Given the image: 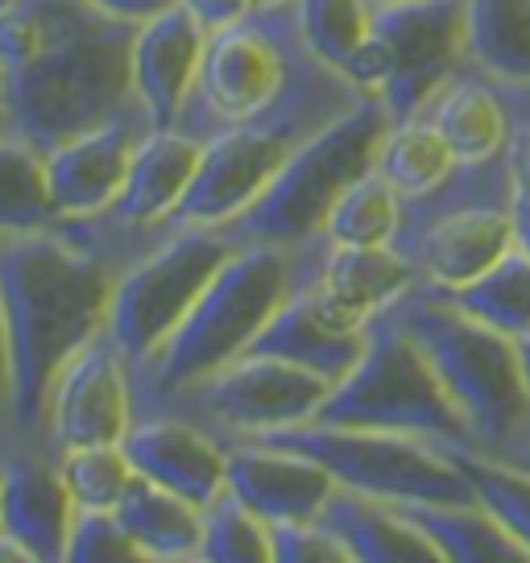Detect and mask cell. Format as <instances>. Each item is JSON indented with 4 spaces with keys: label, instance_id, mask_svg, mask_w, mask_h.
<instances>
[{
    "label": "cell",
    "instance_id": "1",
    "mask_svg": "<svg viewBox=\"0 0 530 563\" xmlns=\"http://www.w3.org/2000/svg\"><path fill=\"white\" fill-rule=\"evenodd\" d=\"M137 21L91 0H9L0 9V117L13 137L51 154L121 117L133 96Z\"/></svg>",
    "mask_w": 530,
    "mask_h": 563
},
{
    "label": "cell",
    "instance_id": "2",
    "mask_svg": "<svg viewBox=\"0 0 530 563\" xmlns=\"http://www.w3.org/2000/svg\"><path fill=\"white\" fill-rule=\"evenodd\" d=\"M124 265L63 224L0 241V311L13 356V415L21 440L46 443L54 377L108 328Z\"/></svg>",
    "mask_w": 530,
    "mask_h": 563
},
{
    "label": "cell",
    "instance_id": "3",
    "mask_svg": "<svg viewBox=\"0 0 530 563\" xmlns=\"http://www.w3.org/2000/svg\"><path fill=\"white\" fill-rule=\"evenodd\" d=\"M328 241L286 249V245H236L229 262L216 269L203 286L187 319L162 344L142 373H133V402L137 415L158 410L175 394L191 389L195 382L212 377L236 361L257 340L269 316L295 299L307 282L316 278Z\"/></svg>",
    "mask_w": 530,
    "mask_h": 563
},
{
    "label": "cell",
    "instance_id": "4",
    "mask_svg": "<svg viewBox=\"0 0 530 563\" xmlns=\"http://www.w3.org/2000/svg\"><path fill=\"white\" fill-rule=\"evenodd\" d=\"M389 316L423 349L443 394L473 435V452L506 456L530 435V389L518 340L460 311L431 286H415Z\"/></svg>",
    "mask_w": 530,
    "mask_h": 563
},
{
    "label": "cell",
    "instance_id": "5",
    "mask_svg": "<svg viewBox=\"0 0 530 563\" xmlns=\"http://www.w3.org/2000/svg\"><path fill=\"white\" fill-rule=\"evenodd\" d=\"M365 96L369 91L356 88L349 75H340L311 54L295 75L290 91L269 112L203 141V158H199L191 191L183 195L170 224L175 229H183V224L224 229L265 191V183L278 175V166L302 141L319 133L323 124H332L336 117H344Z\"/></svg>",
    "mask_w": 530,
    "mask_h": 563
},
{
    "label": "cell",
    "instance_id": "6",
    "mask_svg": "<svg viewBox=\"0 0 530 563\" xmlns=\"http://www.w3.org/2000/svg\"><path fill=\"white\" fill-rule=\"evenodd\" d=\"M394 117L377 96H365L344 117L323 124L278 166L265 191L236 220L224 224L232 245H286L299 249L323 241L328 216L336 211L344 191L365 178L382 158Z\"/></svg>",
    "mask_w": 530,
    "mask_h": 563
},
{
    "label": "cell",
    "instance_id": "7",
    "mask_svg": "<svg viewBox=\"0 0 530 563\" xmlns=\"http://www.w3.org/2000/svg\"><path fill=\"white\" fill-rule=\"evenodd\" d=\"M307 58L311 51L299 34L295 4H253L245 18L208 34L175 129L195 141H212L224 129L262 117L290 91Z\"/></svg>",
    "mask_w": 530,
    "mask_h": 563
},
{
    "label": "cell",
    "instance_id": "8",
    "mask_svg": "<svg viewBox=\"0 0 530 563\" xmlns=\"http://www.w3.org/2000/svg\"><path fill=\"white\" fill-rule=\"evenodd\" d=\"M316 422L415 435V440L473 452V435L456 415L452 398L443 394L435 369L427 365L423 349L402 332V323L394 316H382L373 323L361 361L349 369V377H340L332 386Z\"/></svg>",
    "mask_w": 530,
    "mask_h": 563
},
{
    "label": "cell",
    "instance_id": "9",
    "mask_svg": "<svg viewBox=\"0 0 530 563\" xmlns=\"http://www.w3.org/2000/svg\"><path fill=\"white\" fill-rule=\"evenodd\" d=\"M468 67V0H386L349 67L394 121L423 112Z\"/></svg>",
    "mask_w": 530,
    "mask_h": 563
},
{
    "label": "cell",
    "instance_id": "10",
    "mask_svg": "<svg viewBox=\"0 0 530 563\" xmlns=\"http://www.w3.org/2000/svg\"><path fill=\"white\" fill-rule=\"evenodd\" d=\"M253 440L295 448L319 460L336 485L389 506L410 501H477L468 476L460 473L456 452L415 435L389 431H361V427H328V422H299L286 431L253 435Z\"/></svg>",
    "mask_w": 530,
    "mask_h": 563
},
{
    "label": "cell",
    "instance_id": "11",
    "mask_svg": "<svg viewBox=\"0 0 530 563\" xmlns=\"http://www.w3.org/2000/svg\"><path fill=\"white\" fill-rule=\"evenodd\" d=\"M232 249L236 245L220 229L183 224L133 265H124L108 302V335L129 373H142L150 356L175 335Z\"/></svg>",
    "mask_w": 530,
    "mask_h": 563
},
{
    "label": "cell",
    "instance_id": "12",
    "mask_svg": "<svg viewBox=\"0 0 530 563\" xmlns=\"http://www.w3.org/2000/svg\"><path fill=\"white\" fill-rule=\"evenodd\" d=\"M328 394H332V382H323L316 373L265 352H241L224 369L175 394L158 410H175L183 419L199 422L203 431H212L220 443H229L316 422Z\"/></svg>",
    "mask_w": 530,
    "mask_h": 563
},
{
    "label": "cell",
    "instance_id": "13",
    "mask_svg": "<svg viewBox=\"0 0 530 563\" xmlns=\"http://www.w3.org/2000/svg\"><path fill=\"white\" fill-rule=\"evenodd\" d=\"M133 419H137L133 373L104 328L54 377L46 406V443L58 456L91 443H121Z\"/></svg>",
    "mask_w": 530,
    "mask_h": 563
},
{
    "label": "cell",
    "instance_id": "14",
    "mask_svg": "<svg viewBox=\"0 0 530 563\" xmlns=\"http://www.w3.org/2000/svg\"><path fill=\"white\" fill-rule=\"evenodd\" d=\"M510 203H473V208L402 224L394 236V249L415 265L419 286L456 290L464 282L481 278L489 265L501 262L514 249Z\"/></svg>",
    "mask_w": 530,
    "mask_h": 563
},
{
    "label": "cell",
    "instance_id": "15",
    "mask_svg": "<svg viewBox=\"0 0 530 563\" xmlns=\"http://www.w3.org/2000/svg\"><path fill=\"white\" fill-rule=\"evenodd\" d=\"M154 124L145 117L142 104L124 108L121 117L96 124L79 137L63 141L58 150L46 154V178H51L54 208L63 220H88L100 216L117 203L137 141L150 133Z\"/></svg>",
    "mask_w": 530,
    "mask_h": 563
},
{
    "label": "cell",
    "instance_id": "16",
    "mask_svg": "<svg viewBox=\"0 0 530 563\" xmlns=\"http://www.w3.org/2000/svg\"><path fill=\"white\" fill-rule=\"evenodd\" d=\"M71 522L75 501L58 452L51 443L21 440L0 460V527L25 547L30 563H63Z\"/></svg>",
    "mask_w": 530,
    "mask_h": 563
},
{
    "label": "cell",
    "instance_id": "17",
    "mask_svg": "<svg viewBox=\"0 0 530 563\" xmlns=\"http://www.w3.org/2000/svg\"><path fill=\"white\" fill-rule=\"evenodd\" d=\"M203 158V141L170 129H150L137 141V154L129 166L117 203L108 211H100L108 224H117L121 232H129L142 245H158L166 232H175V211L183 203V195L191 191L195 170Z\"/></svg>",
    "mask_w": 530,
    "mask_h": 563
},
{
    "label": "cell",
    "instance_id": "18",
    "mask_svg": "<svg viewBox=\"0 0 530 563\" xmlns=\"http://www.w3.org/2000/svg\"><path fill=\"white\" fill-rule=\"evenodd\" d=\"M121 452L133 473L183 493L195 506H208L229 485V452L212 431L175 410H145L124 431Z\"/></svg>",
    "mask_w": 530,
    "mask_h": 563
},
{
    "label": "cell",
    "instance_id": "19",
    "mask_svg": "<svg viewBox=\"0 0 530 563\" xmlns=\"http://www.w3.org/2000/svg\"><path fill=\"white\" fill-rule=\"evenodd\" d=\"M224 452H229L224 489L236 493L265 527L316 518L323 501L336 493V476L295 448H278L265 440H229Z\"/></svg>",
    "mask_w": 530,
    "mask_h": 563
},
{
    "label": "cell",
    "instance_id": "20",
    "mask_svg": "<svg viewBox=\"0 0 530 563\" xmlns=\"http://www.w3.org/2000/svg\"><path fill=\"white\" fill-rule=\"evenodd\" d=\"M419 286L415 265L394 245H328L307 290L340 323L369 332Z\"/></svg>",
    "mask_w": 530,
    "mask_h": 563
},
{
    "label": "cell",
    "instance_id": "21",
    "mask_svg": "<svg viewBox=\"0 0 530 563\" xmlns=\"http://www.w3.org/2000/svg\"><path fill=\"white\" fill-rule=\"evenodd\" d=\"M208 46V30L175 4L158 18L137 25L133 37V96L145 108L154 129H170L191 96L199 58Z\"/></svg>",
    "mask_w": 530,
    "mask_h": 563
},
{
    "label": "cell",
    "instance_id": "22",
    "mask_svg": "<svg viewBox=\"0 0 530 563\" xmlns=\"http://www.w3.org/2000/svg\"><path fill=\"white\" fill-rule=\"evenodd\" d=\"M369 332L340 323V319L332 316V311H323L316 295L302 286L295 299H286L283 307L269 316V323L257 332V340L249 344V352H265V356L290 361V365H299V369L316 373V377L336 386L340 377H349V369L361 361V352L369 344Z\"/></svg>",
    "mask_w": 530,
    "mask_h": 563
},
{
    "label": "cell",
    "instance_id": "23",
    "mask_svg": "<svg viewBox=\"0 0 530 563\" xmlns=\"http://www.w3.org/2000/svg\"><path fill=\"white\" fill-rule=\"evenodd\" d=\"M316 518L344 543L353 563H443L431 539L398 506L344 485H336Z\"/></svg>",
    "mask_w": 530,
    "mask_h": 563
},
{
    "label": "cell",
    "instance_id": "24",
    "mask_svg": "<svg viewBox=\"0 0 530 563\" xmlns=\"http://www.w3.org/2000/svg\"><path fill=\"white\" fill-rule=\"evenodd\" d=\"M423 112L440 129V137L448 141L456 162L501 158L510 150L514 124H518L510 100L473 67L460 70Z\"/></svg>",
    "mask_w": 530,
    "mask_h": 563
},
{
    "label": "cell",
    "instance_id": "25",
    "mask_svg": "<svg viewBox=\"0 0 530 563\" xmlns=\"http://www.w3.org/2000/svg\"><path fill=\"white\" fill-rule=\"evenodd\" d=\"M468 67L530 121V0H468Z\"/></svg>",
    "mask_w": 530,
    "mask_h": 563
},
{
    "label": "cell",
    "instance_id": "26",
    "mask_svg": "<svg viewBox=\"0 0 530 563\" xmlns=\"http://www.w3.org/2000/svg\"><path fill=\"white\" fill-rule=\"evenodd\" d=\"M117 518L145 551V563H199L203 506L187 501L183 493L133 473L117 506Z\"/></svg>",
    "mask_w": 530,
    "mask_h": 563
},
{
    "label": "cell",
    "instance_id": "27",
    "mask_svg": "<svg viewBox=\"0 0 530 563\" xmlns=\"http://www.w3.org/2000/svg\"><path fill=\"white\" fill-rule=\"evenodd\" d=\"M398 510L431 539L443 563H530L527 547L481 501H410Z\"/></svg>",
    "mask_w": 530,
    "mask_h": 563
},
{
    "label": "cell",
    "instance_id": "28",
    "mask_svg": "<svg viewBox=\"0 0 530 563\" xmlns=\"http://www.w3.org/2000/svg\"><path fill=\"white\" fill-rule=\"evenodd\" d=\"M58 224L63 216L54 208L46 154L13 133H0V241L51 232Z\"/></svg>",
    "mask_w": 530,
    "mask_h": 563
},
{
    "label": "cell",
    "instance_id": "29",
    "mask_svg": "<svg viewBox=\"0 0 530 563\" xmlns=\"http://www.w3.org/2000/svg\"><path fill=\"white\" fill-rule=\"evenodd\" d=\"M452 166H456V158L427 112H415L407 121L389 124L377 170L402 199H419L431 187H440Z\"/></svg>",
    "mask_w": 530,
    "mask_h": 563
},
{
    "label": "cell",
    "instance_id": "30",
    "mask_svg": "<svg viewBox=\"0 0 530 563\" xmlns=\"http://www.w3.org/2000/svg\"><path fill=\"white\" fill-rule=\"evenodd\" d=\"M440 295L514 340L530 335V257L518 245L501 262L489 265L481 278L464 282L456 290H440Z\"/></svg>",
    "mask_w": 530,
    "mask_h": 563
},
{
    "label": "cell",
    "instance_id": "31",
    "mask_svg": "<svg viewBox=\"0 0 530 563\" xmlns=\"http://www.w3.org/2000/svg\"><path fill=\"white\" fill-rule=\"evenodd\" d=\"M402 224V195L389 187L382 170L373 166L344 191L336 211L328 216L323 241L328 245H394Z\"/></svg>",
    "mask_w": 530,
    "mask_h": 563
},
{
    "label": "cell",
    "instance_id": "32",
    "mask_svg": "<svg viewBox=\"0 0 530 563\" xmlns=\"http://www.w3.org/2000/svg\"><path fill=\"white\" fill-rule=\"evenodd\" d=\"M307 51L332 70L349 75L373 25V0H295Z\"/></svg>",
    "mask_w": 530,
    "mask_h": 563
},
{
    "label": "cell",
    "instance_id": "33",
    "mask_svg": "<svg viewBox=\"0 0 530 563\" xmlns=\"http://www.w3.org/2000/svg\"><path fill=\"white\" fill-rule=\"evenodd\" d=\"M452 452H456L460 473L473 485V497L530 555V468L501 456H485V452H464V448H452Z\"/></svg>",
    "mask_w": 530,
    "mask_h": 563
},
{
    "label": "cell",
    "instance_id": "34",
    "mask_svg": "<svg viewBox=\"0 0 530 563\" xmlns=\"http://www.w3.org/2000/svg\"><path fill=\"white\" fill-rule=\"evenodd\" d=\"M199 563H269V527L236 493H216L203 506Z\"/></svg>",
    "mask_w": 530,
    "mask_h": 563
},
{
    "label": "cell",
    "instance_id": "35",
    "mask_svg": "<svg viewBox=\"0 0 530 563\" xmlns=\"http://www.w3.org/2000/svg\"><path fill=\"white\" fill-rule=\"evenodd\" d=\"M58 468H63L75 510H117L133 481V464L121 452V443L71 448L58 456Z\"/></svg>",
    "mask_w": 530,
    "mask_h": 563
},
{
    "label": "cell",
    "instance_id": "36",
    "mask_svg": "<svg viewBox=\"0 0 530 563\" xmlns=\"http://www.w3.org/2000/svg\"><path fill=\"white\" fill-rule=\"evenodd\" d=\"M67 563H145V551L117 510H75Z\"/></svg>",
    "mask_w": 530,
    "mask_h": 563
},
{
    "label": "cell",
    "instance_id": "37",
    "mask_svg": "<svg viewBox=\"0 0 530 563\" xmlns=\"http://www.w3.org/2000/svg\"><path fill=\"white\" fill-rule=\"evenodd\" d=\"M269 563H353L349 551L319 518L274 522L269 527Z\"/></svg>",
    "mask_w": 530,
    "mask_h": 563
},
{
    "label": "cell",
    "instance_id": "38",
    "mask_svg": "<svg viewBox=\"0 0 530 563\" xmlns=\"http://www.w3.org/2000/svg\"><path fill=\"white\" fill-rule=\"evenodd\" d=\"M21 443L18 415H13V356H9V328L0 311V460Z\"/></svg>",
    "mask_w": 530,
    "mask_h": 563
},
{
    "label": "cell",
    "instance_id": "39",
    "mask_svg": "<svg viewBox=\"0 0 530 563\" xmlns=\"http://www.w3.org/2000/svg\"><path fill=\"white\" fill-rule=\"evenodd\" d=\"M178 4H183L208 34L220 30V25H229V21L245 18L249 9H253V0H178Z\"/></svg>",
    "mask_w": 530,
    "mask_h": 563
},
{
    "label": "cell",
    "instance_id": "40",
    "mask_svg": "<svg viewBox=\"0 0 530 563\" xmlns=\"http://www.w3.org/2000/svg\"><path fill=\"white\" fill-rule=\"evenodd\" d=\"M506 158H510L514 191L530 195V121L514 124V137H510V150H506Z\"/></svg>",
    "mask_w": 530,
    "mask_h": 563
},
{
    "label": "cell",
    "instance_id": "41",
    "mask_svg": "<svg viewBox=\"0 0 530 563\" xmlns=\"http://www.w3.org/2000/svg\"><path fill=\"white\" fill-rule=\"evenodd\" d=\"M91 4H100V9L112 13V18L137 21V25H142V21L166 13V9H175L178 0H91Z\"/></svg>",
    "mask_w": 530,
    "mask_h": 563
},
{
    "label": "cell",
    "instance_id": "42",
    "mask_svg": "<svg viewBox=\"0 0 530 563\" xmlns=\"http://www.w3.org/2000/svg\"><path fill=\"white\" fill-rule=\"evenodd\" d=\"M510 216H514V245H518L530 257V195L514 191Z\"/></svg>",
    "mask_w": 530,
    "mask_h": 563
},
{
    "label": "cell",
    "instance_id": "43",
    "mask_svg": "<svg viewBox=\"0 0 530 563\" xmlns=\"http://www.w3.org/2000/svg\"><path fill=\"white\" fill-rule=\"evenodd\" d=\"M0 563H30V555H25V547L9 534V530L0 527Z\"/></svg>",
    "mask_w": 530,
    "mask_h": 563
},
{
    "label": "cell",
    "instance_id": "44",
    "mask_svg": "<svg viewBox=\"0 0 530 563\" xmlns=\"http://www.w3.org/2000/svg\"><path fill=\"white\" fill-rule=\"evenodd\" d=\"M501 460H514V464H522V468H530V435H527L522 443H518L514 452H506Z\"/></svg>",
    "mask_w": 530,
    "mask_h": 563
},
{
    "label": "cell",
    "instance_id": "45",
    "mask_svg": "<svg viewBox=\"0 0 530 563\" xmlns=\"http://www.w3.org/2000/svg\"><path fill=\"white\" fill-rule=\"evenodd\" d=\"M518 356H522V377H527L530 389V335H518Z\"/></svg>",
    "mask_w": 530,
    "mask_h": 563
},
{
    "label": "cell",
    "instance_id": "46",
    "mask_svg": "<svg viewBox=\"0 0 530 563\" xmlns=\"http://www.w3.org/2000/svg\"><path fill=\"white\" fill-rule=\"evenodd\" d=\"M257 9H269V4H295V0H253Z\"/></svg>",
    "mask_w": 530,
    "mask_h": 563
},
{
    "label": "cell",
    "instance_id": "47",
    "mask_svg": "<svg viewBox=\"0 0 530 563\" xmlns=\"http://www.w3.org/2000/svg\"><path fill=\"white\" fill-rule=\"evenodd\" d=\"M0 133H9V129H4V121H0Z\"/></svg>",
    "mask_w": 530,
    "mask_h": 563
},
{
    "label": "cell",
    "instance_id": "48",
    "mask_svg": "<svg viewBox=\"0 0 530 563\" xmlns=\"http://www.w3.org/2000/svg\"><path fill=\"white\" fill-rule=\"evenodd\" d=\"M373 4H386V0H373Z\"/></svg>",
    "mask_w": 530,
    "mask_h": 563
},
{
    "label": "cell",
    "instance_id": "49",
    "mask_svg": "<svg viewBox=\"0 0 530 563\" xmlns=\"http://www.w3.org/2000/svg\"><path fill=\"white\" fill-rule=\"evenodd\" d=\"M4 4H9V0H0V9H4Z\"/></svg>",
    "mask_w": 530,
    "mask_h": 563
},
{
    "label": "cell",
    "instance_id": "50",
    "mask_svg": "<svg viewBox=\"0 0 530 563\" xmlns=\"http://www.w3.org/2000/svg\"><path fill=\"white\" fill-rule=\"evenodd\" d=\"M0 121H4V117H0Z\"/></svg>",
    "mask_w": 530,
    "mask_h": 563
}]
</instances>
